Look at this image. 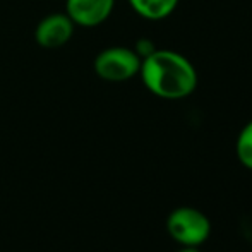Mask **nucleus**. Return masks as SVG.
<instances>
[{"label":"nucleus","mask_w":252,"mask_h":252,"mask_svg":"<svg viewBox=\"0 0 252 252\" xmlns=\"http://www.w3.org/2000/svg\"><path fill=\"white\" fill-rule=\"evenodd\" d=\"M139 77L153 96L168 101L189 98L199 83L194 63L182 53L166 48H156L141 60Z\"/></svg>","instance_id":"f257e3e1"},{"label":"nucleus","mask_w":252,"mask_h":252,"mask_svg":"<svg viewBox=\"0 0 252 252\" xmlns=\"http://www.w3.org/2000/svg\"><path fill=\"white\" fill-rule=\"evenodd\" d=\"M166 232L182 247H201L211 235V220L192 206H179L166 216Z\"/></svg>","instance_id":"f03ea898"},{"label":"nucleus","mask_w":252,"mask_h":252,"mask_svg":"<svg viewBox=\"0 0 252 252\" xmlns=\"http://www.w3.org/2000/svg\"><path fill=\"white\" fill-rule=\"evenodd\" d=\"M141 59L134 48L108 47L94 57L93 70L106 83H126L139 76Z\"/></svg>","instance_id":"7ed1b4c3"},{"label":"nucleus","mask_w":252,"mask_h":252,"mask_svg":"<svg viewBox=\"0 0 252 252\" xmlns=\"http://www.w3.org/2000/svg\"><path fill=\"white\" fill-rule=\"evenodd\" d=\"M76 28L77 26L65 12H52L36 24L34 41L38 43V47L47 50L62 48L72 40Z\"/></svg>","instance_id":"20e7f679"},{"label":"nucleus","mask_w":252,"mask_h":252,"mask_svg":"<svg viewBox=\"0 0 252 252\" xmlns=\"http://www.w3.org/2000/svg\"><path fill=\"white\" fill-rule=\"evenodd\" d=\"M115 0H65L63 12L76 26L96 28L110 19Z\"/></svg>","instance_id":"39448f33"},{"label":"nucleus","mask_w":252,"mask_h":252,"mask_svg":"<svg viewBox=\"0 0 252 252\" xmlns=\"http://www.w3.org/2000/svg\"><path fill=\"white\" fill-rule=\"evenodd\" d=\"M132 10L146 21H163L179 7L180 0H127Z\"/></svg>","instance_id":"423d86ee"},{"label":"nucleus","mask_w":252,"mask_h":252,"mask_svg":"<svg viewBox=\"0 0 252 252\" xmlns=\"http://www.w3.org/2000/svg\"><path fill=\"white\" fill-rule=\"evenodd\" d=\"M235 155L237 159L247 170H252V120L240 129L235 141Z\"/></svg>","instance_id":"0eeeda50"},{"label":"nucleus","mask_w":252,"mask_h":252,"mask_svg":"<svg viewBox=\"0 0 252 252\" xmlns=\"http://www.w3.org/2000/svg\"><path fill=\"white\" fill-rule=\"evenodd\" d=\"M156 50L155 47V41L150 40V38H139V40L136 41V45H134V52L139 55V59L143 60L144 57L151 55L153 52Z\"/></svg>","instance_id":"6e6552de"},{"label":"nucleus","mask_w":252,"mask_h":252,"mask_svg":"<svg viewBox=\"0 0 252 252\" xmlns=\"http://www.w3.org/2000/svg\"><path fill=\"white\" fill-rule=\"evenodd\" d=\"M177 252H201V251H199V247H182L180 246V249Z\"/></svg>","instance_id":"1a4fd4ad"}]
</instances>
